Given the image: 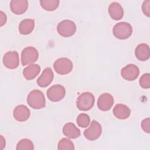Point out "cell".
Listing matches in <instances>:
<instances>
[{
  "mask_svg": "<svg viewBox=\"0 0 150 150\" xmlns=\"http://www.w3.org/2000/svg\"><path fill=\"white\" fill-rule=\"evenodd\" d=\"M29 105L34 109H41L45 107L46 101L43 93L38 90H33L29 93L27 97Z\"/></svg>",
  "mask_w": 150,
  "mask_h": 150,
  "instance_id": "1",
  "label": "cell"
},
{
  "mask_svg": "<svg viewBox=\"0 0 150 150\" xmlns=\"http://www.w3.org/2000/svg\"><path fill=\"white\" fill-rule=\"evenodd\" d=\"M95 98L93 94L90 92L81 93L77 98L76 105L81 111H88L94 105Z\"/></svg>",
  "mask_w": 150,
  "mask_h": 150,
  "instance_id": "2",
  "label": "cell"
},
{
  "mask_svg": "<svg viewBox=\"0 0 150 150\" xmlns=\"http://www.w3.org/2000/svg\"><path fill=\"white\" fill-rule=\"evenodd\" d=\"M112 32L113 35L117 39H126L131 35L132 28L129 23L121 22L114 25Z\"/></svg>",
  "mask_w": 150,
  "mask_h": 150,
  "instance_id": "3",
  "label": "cell"
},
{
  "mask_svg": "<svg viewBox=\"0 0 150 150\" xmlns=\"http://www.w3.org/2000/svg\"><path fill=\"white\" fill-rule=\"evenodd\" d=\"M57 32L63 37H70L74 34L76 31L75 23L70 20L61 21L57 26Z\"/></svg>",
  "mask_w": 150,
  "mask_h": 150,
  "instance_id": "4",
  "label": "cell"
},
{
  "mask_svg": "<svg viewBox=\"0 0 150 150\" xmlns=\"http://www.w3.org/2000/svg\"><path fill=\"white\" fill-rule=\"evenodd\" d=\"M53 68L56 72L59 74H67L72 70L73 63L68 58H60L54 62Z\"/></svg>",
  "mask_w": 150,
  "mask_h": 150,
  "instance_id": "5",
  "label": "cell"
},
{
  "mask_svg": "<svg viewBox=\"0 0 150 150\" xmlns=\"http://www.w3.org/2000/svg\"><path fill=\"white\" fill-rule=\"evenodd\" d=\"M39 57L38 50L34 47L29 46L23 49L21 53V63L26 66L35 62Z\"/></svg>",
  "mask_w": 150,
  "mask_h": 150,
  "instance_id": "6",
  "label": "cell"
},
{
  "mask_svg": "<svg viewBox=\"0 0 150 150\" xmlns=\"http://www.w3.org/2000/svg\"><path fill=\"white\" fill-rule=\"evenodd\" d=\"M66 94L64 87L60 84H56L50 87L47 91V96L49 100L57 102L63 99Z\"/></svg>",
  "mask_w": 150,
  "mask_h": 150,
  "instance_id": "7",
  "label": "cell"
},
{
  "mask_svg": "<svg viewBox=\"0 0 150 150\" xmlns=\"http://www.w3.org/2000/svg\"><path fill=\"white\" fill-rule=\"evenodd\" d=\"M102 132L101 125L96 120H93L90 126L84 131V135L89 141H94L98 138Z\"/></svg>",
  "mask_w": 150,
  "mask_h": 150,
  "instance_id": "8",
  "label": "cell"
},
{
  "mask_svg": "<svg viewBox=\"0 0 150 150\" xmlns=\"http://www.w3.org/2000/svg\"><path fill=\"white\" fill-rule=\"evenodd\" d=\"M3 64L8 69H14L18 67L19 64V54L16 51L6 52L3 57Z\"/></svg>",
  "mask_w": 150,
  "mask_h": 150,
  "instance_id": "9",
  "label": "cell"
},
{
  "mask_svg": "<svg viewBox=\"0 0 150 150\" xmlns=\"http://www.w3.org/2000/svg\"><path fill=\"white\" fill-rule=\"evenodd\" d=\"M139 74V68L135 64H129L122 68L121 74L123 79L128 81H134L138 78Z\"/></svg>",
  "mask_w": 150,
  "mask_h": 150,
  "instance_id": "10",
  "label": "cell"
},
{
  "mask_svg": "<svg viewBox=\"0 0 150 150\" xmlns=\"http://www.w3.org/2000/svg\"><path fill=\"white\" fill-rule=\"evenodd\" d=\"M113 104V97L109 93H103L101 94L98 98L97 106L101 111H106L110 110Z\"/></svg>",
  "mask_w": 150,
  "mask_h": 150,
  "instance_id": "11",
  "label": "cell"
},
{
  "mask_svg": "<svg viewBox=\"0 0 150 150\" xmlns=\"http://www.w3.org/2000/svg\"><path fill=\"white\" fill-rule=\"evenodd\" d=\"M30 114V111L29 109L25 105H19L16 106L13 112L14 118L19 122L26 121L29 118Z\"/></svg>",
  "mask_w": 150,
  "mask_h": 150,
  "instance_id": "12",
  "label": "cell"
},
{
  "mask_svg": "<svg viewBox=\"0 0 150 150\" xmlns=\"http://www.w3.org/2000/svg\"><path fill=\"white\" fill-rule=\"evenodd\" d=\"M53 79V72L52 69L50 67H46L38 79L37 83L41 87H46L52 83Z\"/></svg>",
  "mask_w": 150,
  "mask_h": 150,
  "instance_id": "13",
  "label": "cell"
},
{
  "mask_svg": "<svg viewBox=\"0 0 150 150\" xmlns=\"http://www.w3.org/2000/svg\"><path fill=\"white\" fill-rule=\"evenodd\" d=\"M11 11L16 15L25 13L28 8V2L26 0H12L10 2Z\"/></svg>",
  "mask_w": 150,
  "mask_h": 150,
  "instance_id": "14",
  "label": "cell"
},
{
  "mask_svg": "<svg viewBox=\"0 0 150 150\" xmlns=\"http://www.w3.org/2000/svg\"><path fill=\"white\" fill-rule=\"evenodd\" d=\"M135 54L136 57L140 61L147 60L150 56L149 46L145 43L138 45L135 49Z\"/></svg>",
  "mask_w": 150,
  "mask_h": 150,
  "instance_id": "15",
  "label": "cell"
},
{
  "mask_svg": "<svg viewBox=\"0 0 150 150\" xmlns=\"http://www.w3.org/2000/svg\"><path fill=\"white\" fill-rule=\"evenodd\" d=\"M108 13L114 20H120L124 15V11L121 5L118 2H112L108 7Z\"/></svg>",
  "mask_w": 150,
  "mask_h": 150,
  "instance_id": "16",
  "label": "cell"
},
{
  "mask_svg": "<svg viewBox=\"0 0 150 150\" xmlns=\"http://www.w3.org/2000/svg\"><path fill=\"white\" fill-rule=\"evenodd\" d=\"M131 111L128 107L125 105L118 104L115 105L113 109V114L114 116L120 120H125L130 115Z\"/></svg>",
  "mask_w": 150,
  "mask_h": 150,
  "instance_id": "17",
  "label": "cell"
},
{
  "mask_svg": "<svg viewBox=\"0 0 150 150\" xmlns=\"http://www.w3.org/2000/svg\"><path fill=\"white\" fill-rule=\"evenodd\" d=\"M63 133L66 137L72 139L77 138L80 136V129L71 122L67 123L64 125Z\"/></svg>",
  "mask_w": 150,
  "mask_h": 150,
  "instance_id": "18",
  "label": "cell"
},
{
  "mask_svg": "<svg viewBox=\"0 0 150 150\" xmlns=\"http://www.w3.org/2000/svg\"><path fill=\"white\" fill-rule=\"evenodd\" d=\"M40 67L37 64H32L26 67L23 70V75L28 80L35 79L40 73Z\"/></svg>",
  "mask_w": 150,
  "mask_h": 150,
  "instance_id": "19",
  "label": "cell"
},
{
  "mask_svg": "<svg viewBox=\"0 0 150 150\" xmlns=\"http://www.w3.org/2000/svg\"><path fill=\"white\" fill-rule=\"evenodd\" d=\"M35 21L31 19H26L22 21L19 25V31L21 35H29L33 30Z\"/></svg>",
  "mask_w": 150,
  "mask_h": 150,
  "instance_id": "20",
  "label": "cell"
},
{
  "mask_svg": "<svg viewBox=\"0 0 150 150\" xmlns=\"http://www.w3.org/2000/svg\"><path fill=\"white\" fill-rule=\"evenodd\" d=\"M60 1L58 0H41L40 4L42 8L47 11L55 10L59 5Z\"/></svg>",
  "mask_w": 150,
  "mask_h": 150,
  "instance_id": "21",
  "label": "cell"
},
{
  "mask_svg": "<svg viewBox=\"0 0 150 150\" xmlns=\"http://www.w3.org/2000/svg\"><path fill=\"white\" fill-rule=\"evenodd\" d=\"M57 149L59 150H73L74 149V146L71 140L64 138L59 141Z\"/></svg>",
  "mask_w": 150,
  "mask_h": 150,
  "instance_id": "22",
  "label": "cell"
},
{
  "mask_svg": "<svg viewBox=\"0 0 150 150\" xmlns=\"http://www.w3.org/2000/svg\"><path fill=\"white\" fill-rule=\"evenodd\" d=\"M16 149L17 150H24V149L32 150L34 149V145L33 142L30 139L27 138H24L21 139L18 142Z\"/></svg>",
  "mask_w": 150,
  "mask_h": 150,
  "instance_id": "23",
  "label": "cell"
},
{
  "mask_svg": "<svg viewBox=\"0 0 150 150\" xmlns=\"http://www.w3.org/2000/svg\"><path fill=\"white\" fill-rule=\"evenodd\" d=\"M76 121L79 127L81 128H86L88 126L90 122V118L87 114L82 113L77 116Z\"/></svg>",
  "mask_w": 150,
  "mask_h": 150,
  "instance_id": "24",
  "label": "cell"
},
{
  "mask_svg": "<svg viewBox=\"0 0 150 150\" xmlns=\"http://www.w3.org/2000/svg\"><path fill=\"white\" fill-rule=\"evenodd\" d=\"M140 86L143 88H149L150 87V74L145 73L142 75L139 80Z\"/></svg>",
  "mask_w": 150,
  "mask_h": 150,
  "instance_id": "25",
  "label": "cell"
},
{
  "mask_svg": "<svg viewBox=\"0 0 150 150\" xmlns=\"http://www.w3.org/2000/svg\"><path fill=\"white\" fill-rule=\"evenodd\" d=\"M142 12L148 17L150 16V1L146 0L144 1L142 5Z\"/></svg>",
  "mask_w": 150,
  "mask_h": 150,
  "instance_id": "26",
  "label": "cell"
},
{
  "mask_svg": "<svg viewBox=\"0 0 150 150\" xmlns=\"http://www.w3.org/2000/svg\"><path fill=\"white\" fill-rule=\"evenodd\" d=\"M141 127L142 128V129L147 132V133H149L150 131V129H149V118H145L144 120H143L141 122Z\"/></svg>",
  "mask_w": 150,
  "mask_h": 150,
  "instance_id": "27",
  "label": "cell"
},
{
  "mask_svg": "<svg viewBox=\"0 0 150 150\" xmlns=\"http://www.w3.org/2000/svg\"><path fill=\"white\" fill-rule=\"evenodd\" d=\"M0 18H1V26H2L6 22V16L2 11L0 12Z\"/></svg>",
  "mask_w": 150,
  "mask_h": 150,
  "instance_id": "28",
  "label": "cell"
},
{
  "mask_svg": "<svg viewBox=\"0 0 150 150\" xmlns=\"http://www.w3.org/2000/svg\"><path fill=\"white\" fill-rule=\"evenodd\" d=\"M5 146V139H4L3 137L1 135V149H2Z\"/></svg>",
  "mask_w": 150,
  "mask_h": 150,
  "instance_id": "29",
  "label": "cell"
}]
</instances>
